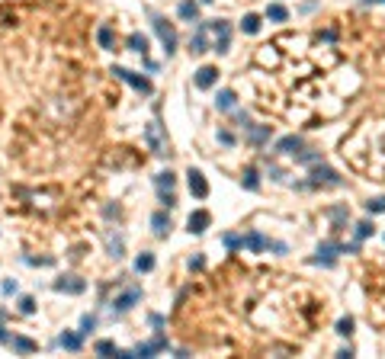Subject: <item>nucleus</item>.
Returning a JSON list of instances; mask_svg holds the SVG:
<instances>
[{
  "mask_svg": "<svg viewBox=\"0 0 385 359\" xmlns=\"http://www.w3.org/2000/svg\"><path fill=\"white\" fill-rule=\"evenodd\" d=\"M148 16H151V26H154V32H158V39H161V45H164L167 58H170V55L177 52V29H174V23H167L161 13H154V10H148Z\"/></svg>",
  "mask_w": 385,
  "mask_h": 359,
  "instance_id": "obj_1",
  "label": "nucleus"
},
{
  "mask_svg": "<svg viewBox=\"0 0 385 359\" xmlns=\"http://www.w3.org/2000/svg\"><path fill=\"white\" fill-rule=\"evenodd\" d=\"M206 29L212 35V52L225 55L228 49H231V23L228 19H212V23H206Z\"/></svg>",
  "mask_w": 385,
  "mask_h": 359,
  "instance_id": "obj_2",
  "label": "nucleus"
},
{
  "mask_svg": "<svg viewBox=\"0 0 385 359\" xmlns=\"http://www.w3.org/2000/svg\"><path fill=\"white\" fill-rule=\"evenodd\" d=\"M144 141H148L151 154H158V158H164V154H170V141H167L164 135V125L158 122V119H151L148 128H144Z\"/></svg>",
  "mask_w": 385,
  "mask_h": 359,
  "instance_id": "obj_3",
  "label": "nucleus"
},
{
  "mask_svg": "<svg viewBox=\"0 0 385 359\" xmlns=\"http://www.w3.org/2000/svg\"><path fill=\"white\" fill-rule=\"evenodd\" d=\"M113 74H116L119 80H125L132 90H138L141 97H151V93H154L151 80H148V77H141V74H135V71H129V68H113Z\"/></svg>",
  "mask_w": 385,
  "mask_h": 359,
  "instance_id": "obj_4",
  "label": "nucleus"
},
{
  "mask_svg": "<svg viewBox=\"0 0 385 359\" xmlns=\"http://www.w3.org/2000/svg\"><path fill=\"white\" fill-rule=\"evenodd\" d=\"M141 302V285H129L125 292H119L113 302H110V308H113V315H125L129 308H135Z\"/></svg>",
  "mask_w": 385,
  "mask_h": 359,
  "instance_id": "obj_5",
  "label": "nucleus"
},
{
  "mask_svg": "<svg viewBox=\"0 0 385 359\" xmlns=\"http://www.w3.org/2000/svg\"><path fill=\"white\" fill-rule=\"evenodd\" d=\"M308 176H311V186H321V183H324V186H340V183H344L340 173L331 170V167L324 164V161H318L315 167H311V173H308Z\"/></svg>",
  "mask_w": 385,
  "mask_h": 359,
  "instance_id": "obj_6",
  "label": "nucleus"
},
{
  "mask_svg": "<svg viewBox=\"0 0 385 359\" xmlns=\"http://www.w3.org/2000/svg\"><path fill=\"white\" fill-rule=\"evenodd\" d=\"M337 254H344V244H337V241H324V244L318 247V257H311V263H321V266H334Z\"/></svg>",
  "mask_w": 385,
  "mask_h": 359,
  "instance_id": "obj_7",
  "label": "nucleus"
},
{
  "mask_svg": "<svg viewBox=\"0 0 385 359\" xmlns=\"http://www.w3.org/2000/svg\"><path fill=\"white\" fill-rule=\"evenodd\" d=\"M212 45H209V29H206V23H196V35H189V55H202V52H209Z\"/></svg>",
  "mask_w": 385,
  "mask_h": 359,
  "instance_id": "obj_8",
  "label": "nucleus"
},
{
  "mask_svg": "<svg viewBox=\"0 0 385 359\" xmlns=\"http://www.w3.org/2000/svg\"><path fill=\"white\" fill-rule=\"evenodd\" d=\"M186 183H189V193L196 196V199H206L209 196V183H206V176H202V170H196V167H189Z\"/></svg>",
  "mask_w": 385,
  "mask_h": 359,
  "instance_id": "obj_9",
  "label": "nucleus"
},
{
  "mask_svg": "<svg viewBox=\"0 0 385 359\" xmlns=\"http://www.w3.org/2000/svg\"><path fill=\"white\" fill-rule=\"evenodd\" d=\"M164 350H170V343H167L164 333H158L151 343H138L135 350H132V356H154V353H164Z\"/></svg>",
  "mask_w": 385,
  "mask_h": 359,
  "instance_id": "obj_10",
  "label": "nucleus"
},
{
  "mask_svg": "<svg viewBox=\"0 0 385 359\" xmlns=\"http://www.w3.org/2000/svg\"><path fill=\"white\" fill-rule=\"evenodd\" d=\"M209 225H212V215H209L206 209H196V212L186 218V231H189V234H202Z\"/></svg>",
  "mask_w": 385,
  "mask_h": 359,
  "instance_id": "obj_11",
  "label": "nucleus"
},
{
  "mask_svg": "<svg viewBox=\"0 0 385 359\" xmlns=\"http://www.w3.org/2000/svg\"><path fill=\"white\" fill-rule=\"evenodd\" d=\"M83 289H87V282H83L80 276H61V279H55V292H68V295H80Z\"/></svg>",
  "mask_w": 385,
  "mask_h": 359,
  "instance_id": "obj_12",
  "label": "nucleus"
},
{
  "mask_svg": "<svg viewBox=\"0 0 385 359\" xmlns=\"http://www.w3.org/2000/svg\"><path fill=\"white\" fill-rule=\"evenodd\" d=\"M215 83H219V68L202 64V68L196 71V87H199V90H212Z\"/></svg>",
  "mask_w": 385,
  "mask_h": 359,
  "instance_id": "obj_13",
  "label": "nucleus"
},
{
  "mask_svg": "<svg viewBox=\"0 0 385 359\" xmlns=\"http://www.w3.org/2000/svg\"><path fill=\"white\" fill-rule=\"evenodd\" d=\"M96 42H100V49L116 52V29L110 26V23H103V26L96 29Z\"/></svg>",
  "mask_w": 385,
  "mask_h": 359,
  "instance_id": "obj_14",
  "label": "nucleus"
},
{
  "mask_svg": "<svg viewBox=\"0 0 385 359\" xmlns=\"http://www.w3.org/2000/svg\"><path fill=\"white\" fill-rule=\"evenodd\" d=\"M273 151L276 154H298V151H302V138H298V135H286V138L276 141Z\"/></svg>",
  "mask_w": 385,
  "mask_h": 359,
  "instance_id": "obj_15",
  "label": "nucleus"
},
{
  "mask_svg": "<svg viewBox=\"0 0 385 359\" xmlns=\"http://www.w3.org/2000/svg\"><path fill=\"white\" fill-rule=\"evenodd\" d=\"M244 247H247V250H254V254H260V250H267V247H273V244H270V237H267V234L250 231V234H244Z\"/></svg>",
  "mask_w": 385,
  "mask_h": 359,
  "instance_id": "obj_16",
  "label": "nucleus"
},
{
  "mask_svg": "<svg viewBox=\"0 0 385 359\" xmlns=\"http://www.w3.org/2000/svg\"><path fill=\"white\" fill-rule=\"evenodd\" d=\"M244 131H247L250 145H263V141H270V135H273V128H270V125H254V122H250Z\"/></svg>",
  "mask_w": 385,
  "mask_h": 359,
  "instance_id": "obj_17",
  "label": "nucleus"
},
{
  "mask_svg": "<svg viewBox=\"0 0 385 359\" xmlns=\"http://www.w3.org/2000/svg\"><path fill=\"white\" fill-rule=\"evenodd\" d=\"M151 228H154L158 237H167V234H170V215H167V212H154L151 215Z\"/></svg>",
  "mask_w": 385,
  "mask_h": 359,
  "instance_id": "obj_18",
  "label": "nucleus"
},
{
  "mask_svg": "<svg viewBox=\"0 0 385 359\" xmlns=\"http://www.w3.org/2000/svg\"><path fill=\"white\" fill-rule=\"evenodd\" d=\"M125 45H129V52H135V55H148V39H144L141 32H129V39H125Z\"/></svg>",
  "mask_w": 385,
  "mask_h": 359,
  "instance_id": "obj_19",
  "label": "nucleus"
},
{
  "mask_svg": "<svg viewBox=\"0 0 385 359\" xmlns=\"http://www.w3.org/2000/svg\"><path fill=\"white\" fill-rule=\"evenodd\" d=\"M234 103H238L234 90H219V93H215V106H219L222 113H231V109H234Z\"/></svg>",
  "mask_w": 385,
  "mask_h": 359,
  "instance_id": "obj_20",
  "label": "nucleus"
},
{
  "mask_svg": "<svg viewBox=\"0 0 385 359\" xmlns=\"http://www.w3.org/2000/svg\"><path fill=\"white\" fill-rule=\"evenodd\" d=\"M177 13H180V19H186V23H199V4L183 0V4L177 7Z\"/></svg>",
  "mask_w": 385,
  "mask_h": 359,
  "instance_id": "obj_21",
  "label": "nucleus"
},
{
  "mask_svg": "<svg viewBox=\"0 0 385 359\" xmlns=\"http://www.w3.org/2000/svg\"><path fill=\"white\" fill-rule=\"evenodd\" d=\"M174 183H177V176L170 170H161L158 176H154V186H158V193H174Z\"/></svg>",
  "mask_w": 385,
  "mask_h": 359,
  "instance_id": "obj_22",
  "label": "nucleus"
},
{
  "mask_svg": "<svg viewBox=\"0 0 385 359\" xmlns=\"http://www.w3.org/2000/svg\"><path fill=\"white\" fill-rule=\"evenodd\" d=\"M106 247H110V257H122L125 254V244H122V234H113V231H106Z\"/></svg>",
  "mask_w": 385,
  "mask_h": 359,
  "instance_id": "obj_23",
  "label": "nucleus"
},
{
  "mask_svg": "<svg viewBox=\"0 0 385 359\" xmlns=\"http://www.w3.org/2000/svg\"><path fill=\"white\" fill-rule=\"evenodd\" d=\"M80 343H83V333H61L58 337V346H65V350H80Z\"/></svg>",
  "mask_w": 385,
  "mask_h": 359,
  "instance_id": "obj_24",
  "label": "nucleus"
},
{
  "mask_svg": "<svg viewBox=\"0 0 385 359\" xmlns=\"http://www.w3.org/2000/svg\"><path fill=\"white\" fill-rule=\"evenodd\" d=\"M241 183H244V189H250V193H257V189H260L257 167H247V170H244V176H241Z\"/></svg>",
  "mask_w": 385,
  "mask_h": 359,
  "instance_id": "obj_25",
  "label": "nucleus"
},
{
  "mask_svg": "<svg viewBox=\"0 0 385 359\" xmlns=\"http://www.w3.org/2000/svg\"><path fill=\"white\" fill-rule=\"evenodd\" d=\"M241 32L257 35V32H260V16H257V13H247L244 19H241Z\"/></svg>",
  "mask_w": 385,
  "mask_h": 359,
  "instance_id": "obj_26",
  "label": "nucleus"
},
{
  "mask_svg": "<svg viewBox=\"0 0 385 359\" xmlns=\"http://www.w3.org/2000/svg\"><path fill=\"white\" fill-rule=\"evenodd\" d=\"M267 19H273V23H286V19H289V10H286L283 4H270V7H267Z\"/></svg>",
  "mask_w": 385,
  "mask_h": 359,
  "instance_id": "obj_27",
  "label": "nucleus"
},
{
  "mask_svg": "<svg viewBox=\"0 0 385 359\" xmlns=\"http://www.w3.org/2000/svg\"><path fill=\"white\" fill-rule=\"evenodd\" d=\"M7 346H13L16 353H32V350H35V343H32L29 337H10V343H7Z\"/></svg>",
  "mask_w": 385,
  "mask_h": 359,
  "instance_id": "obj_28",
  "label": "nucleus"
},
{
  "mask_svg": "<svg viewBox=\"0 0 385 359\" xmlns=\"http://www.w3.org/2000/svg\"><path fill=\"white\" fill-rule=\"evenodd\" d=\"M353 231H356V241H366V237L376 234V225L366 218V221H356V228H353Z\"/></svg>",
  "mask_w": 385,
  "mask_h": 359,
  "instance_id": "obj_29",
  "label": "nucleus"
},
{
  "mask_svg": "<svg viewBox=\"0 0 385 359\" xmlns=\"http://www.w3.org/2000/svg\"><path fill=\"white\" fill-rule=\"evenodd\" d=\"M222 244H225L228 250H244V234H231V231H228V234L222 237Z\"/></svg>",
  "mask_w": 385,
  "mask_h": 359,
  "instance_id": "obj_30",
  "label": "nucleus"
},
{
  "mask_svg": "<svg viewBox=\"0 0 385 359\" xmlns=\"http://www.w3.org/2000/svg\"><path fill=\"white\" fill-rule=\"evenodd\" d=\"M154 270V257L151 254H138V260H135V273H151Z\"/></svg>",
  "mask_w": 385,
  "mask_h": 359,
  "instance_id": "obj_31",
  "label": "nucleus"
},
{
  "mask_svg": "<svg viewBox=\"0 0 385 359\" xmlns=\"http://www.w3.org/2000/svg\"><path fill=\"white\" fill-rule=\"evenodd\" d=\"M292 158H295L298 164H318V161H324L321 151H298V154H292Z\"/></svg>",
  "mask_w": 385,
  "mask_h": 359,
  "instance_id": "obj_32",
  "label": "nucleus"
},
{
  "mask_svg": "<svg viewBox=\"0 0 385 359\" xmlns=\"http://www.w3.org/2000/svg\"><path fill=\"white\" fill-rule=\"evenodd\" d=\"M366 212H369V215H382V212H385V196L369 199V202H366Z\"/></svg>",
  "mask_w": 385,
  "mask_h": 359,
  "instance_id": "obj_33",
  "label": "nucleus"
},
{
  "mask_svg": "<svg viewBox=\"0 0 385 359\" xmlns=\"http://www.w3.org/2000/svg\"><path fill=\"white\" fill-rule=\"evenodd\" d=\"M337 333H340V337H350V333H353V318L350 315L337 321Z\"/></svg>",
  "mask_w": 385,
  "mask_h": 359,
  "instance_id": "obj_34",
  "label": "nucleus"
},
{
  "mask_svg": "<svg viewBox=\"0 0 385 359\" xmlns=\"http://www.w3.org/2000/svg\"><path fill=\"white\" fill-rule=\"evenodd\" d=\"M96 353H100V356H119V350H116V343L113 340H100V343H96Z\"/></svg>",
  "mask_w": 385,
  "mask_h": 359,
  "instance_id": "obj_35",
  "label": "nucleus"
},
{
  "mask_svg": "<svg viewBox=\"0 0 385 359\" xmlns=\"http://www.w3.org/2000/svg\"><path fill=\"white\" fill-rule=\"evenodd\" d=\"M19 311H23V315H32V311H35V298L32 295H23L19 298Z\"/></svg>",
  "mask_w": 385,
  "mask_h": 359,
  "instance_id": "obj_36",
  "label": "nucleus"
},
{
  "mask_svg": "<svg viewBox=\"0 0 385 359\" xmlns=\"http://www.w3.org/2000/svg\"><path fill=\"white\" fill-rule=\"evenodd\" d=\"M328 215H331L334 221H347V218H350V212H347L344 206H334V209H328Z\"/></svg>",
  "mask_w": 385,
  "mask_h": 359,
  "instance_id": "obj_37",
  "label": "nucleus"
},
{
  "mask_svg": "<svg viewBox=\"0 0 385 359\" xmlns=\"http://www.w3.org/2000/svg\"><path fill=\"white\" fill-rule=\"evenodd\" d=\"M93 327H96V318H93V315H83V318H80V333L87 337V333H90Z\"/></svg>",
  "mask_w": 385,
  "mask_h": 359,
  "instance_id": "obj_38",
  "label": "nucleus"
},
{
  "mask_svg": "<svg viewBox=\"0 0 385 359\" xmlns=\"http://www.w3.org/2000/svg\"><path fill=\"white\" fill-rule=\"evenodd\" d=\"M23 260H26L29 266H52V263H55L52 257H23Z\"/></svg>",
  "mask_w": 385,
  "mask_h": 359,
  "instance_id": "obj_39",
  "label": "nucleus"
},
{
  "mask_svg": "<svg viewBox=\"0 0 385 359\" xmlns=\"http://www.w3.org/2000/svg\"><path fill=\"white\" fill-rule=\"evenodd\" d=\"M219 141H222V145H234V135H231V131H225V128H219Z\"/></svg>",
  "mask_w": 385,
  "mask_h": 359,
  "instance_id": "obj_40",
  "label": "nucleus"
},
{
  "mask_svg": "<svg viewBox=\"0 0 385 359\" xmlns=\"http://www.w3.org/2000/svg\"><path fill=\"white\" fill-rule=\"evenodd\" d=\"M0 289H4V295H13V292H16V279H7Z\"/></svg>",
  "mask_w": 385,
  "mask_h": 359,
  "instance_id": "obj_41",
  "label": "nucleus"
},
{
  "mask_svg": "<svg viewBox=\"0 0 385 359\" xmlns=\"http://www.w3.org/2000/svg\"><path fill=\"white\" fill-rule=\"evenodd\" d=\"M202 266H206V260H202V257H189V270H202Z\"/></svg>",
  "mask_w": 385,
  "mask_h": 359,
  "instance_id": "obj_42",
  "label": "nucleus"
},
{
  "mask_svg": "<svg viewBox=\"0 0 385 359\" xmlns=\"http://www.w3.org/2000/svg\"><path fill=\"white\" fill-rule=\"evenodd\" d=\"M0 343H10V333H7V327H4V318H0Z\"/></svg>",
  "mask_w": 385,
  "mask_h": 359,
  "instance_id": "obj_43",
  "label": "nucleus"
},
{
  "mask_svg": "<svg viewBox=\"0 0 385 359\" xmlns=\"http://www.w3.org/2000/svg\"><path fill=\"white\" fill-rule=\"evenodd\" d=\"M321 39H324V42H334V39H337V32H334V29H324V32H321Z\"/></svg>",
  "mask_w": 385,
  "mask_h": 359,
  "instance_id": "obj_44",
  "label": "nucleus"
},
{
  "mask_svg": "<svg viewBox=\"0 0 385 359\" xmlns=\"http://www.w3.org/2000/svg\"><path fill=\"white\" fill-rule=\"evenodd\" d=\"M366 4H385V0H366Z\"/></svg>",
  "mask_w": 385,
  "mask_h": 359,
  "instance_id": "obj_45",
  "label": "nucleus"
},
{
  "mask_svg": "<svg viewBox=\"0 0 385 359\" xmlns=\"http://www.w3.org/2000/svg\"><path fill=\"white\" fill-rule=\"evenodd\" d=\"M202 4H212V0H202Z\"/></svg>",
  "mask_w": 385,
  "mask_h": 359,
  "instance_id": "obj_46",
  "label": "nucleus"
}]
</instances>
